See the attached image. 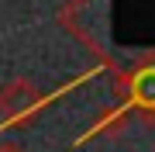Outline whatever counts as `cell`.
<instances>
[{
    "mask_svg": "<svg viewBox=\"0 0 155 152\" xmlns=\"http://www.w3.org/2000/svg\"><path fill=\"white\" fill-rule=\"evenodd\" d=\"M41 93L31 79H11L7 86H0V118L4 121H24L38 111Z\"/></svg>",
    "mask_w": 155,
    "mask_h": 152,
    "instance_id": "1",
    "label": "cell"
},
{
    "mask_svg": "<svg viewBox=\"0 0 155 152\" xmlns=\"http://www.w3.org/2000/svg\"><path fill=\"white\" fill-rule=\"evenodd\" d=\"M131 97L145 107H155V69H145L131 79Z\"/></svg>",
    "mask_w": 155,
    "mask_h": 152,
    "instance_id": "2",
    "label": "cell"
},
{
    "mask_svg": "<svg viewBox=\"0 0 155 152\" xmlns=\"http://www.w3.org/2000/svg\"><path fill=\"white\" fill-rule=\"evenodd\" d=\"M0 152H24V145L14 142V138H4V142H0Z\"/></svg>",
    "mask_w": 155,
    "mask_h": 152,
    "instance_id": "3",
    "label": "cell"
}]
</instances>
